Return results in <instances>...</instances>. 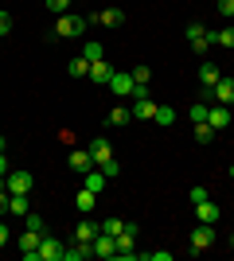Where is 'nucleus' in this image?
<instances>
[{
  "label": "nucleus",
  "instance_id": "obj_40",
  "mask_svg": "<svg viewBox=\"0 0 234 261\" xmlns=\"http://www.w3.org/2000/svg\"><path fill=\"white\" fill-rule=\"evenodd\" d=\"M219 12H223L226 20H230V16H234V0H219Z\"/></svg>",
  "mask_w": 234,
  "mask_h": 261
},
{
  "label": "nucleus",
  "instance_id": "obj_10",
  "mask_svg": "<svg viewBox=\"0 0 234 261\" xmlns=\"http://www.w3.org/2000/svg\"><path fill=\"white\" fill-rule=\"evenodd\" d=\"M86 148H90V156H94V164H98V168L113 160V148H110V141H106V137H94Z\"/></svg>",
  "mask_w": 234,
  "mask_h": 261
},
{
  "label": "nucleus",
  "instance_id": "obj_30",
  "mask_svg": "<svg viewBox=\"0 0 234 261\" xmlns=\"http://www.w3.org/2000/svg\"><path fill=\"white\" fill-rule=\"evenodd\" d=\"M195 141H199V144H211V141H215V129L207 125V121H199V125H195Z\"/></svg>",
  "mask_w": 234,
  "mask_h": 261
},
{
  "label": "nucleus",
  "instance_id": "obj_16",
  "mask_svg": "<svg viewBox=\"0 0 234 261\" xmlns=\"http://www.w3.org/2000/svg\"><path fill=\"white\" fill-rule=\"evenodd\" d=\"M106 184H110V175L101 172V168H90V172H86V187L94 191V195H101V191H106Z\"/></svg>",
  "mask_w": 234,
  "mask_h": 261
},
{
  "label": "nucleus",
  "instance_id": "obj_29",
  "mask_svg": "<svg viewBox=\"0 0 234 261\" xmlns=\"http://www.w3.org/2000/svg\"><path fill=\"white\" fill-rule=\"evenodd\" d=\"M156 125H172V121H176V109H172V106H156Z\"/></svg>",
  "mask_w": 234,
  "mask_h": 261
},
{
  "label": "nucleus",
  "instance_id": "obj_42",
  "mask_svg": "<svg viewBox=\"0 0 234 261\" xmlns=\"http://www.w3.org/2000/svg\"><path fill=\"white\" fill-rule=\"evenodd\" d=\"M8 172H12V168H8V156H0V179H4Z\"/></svg>",
  "mask_w": 234,
  "mask_h": 261
},
{
  "label": "nucleus",
  "instance_id": "obj_11",
  "mask_svg": "<svg viewBox=\"0 0 234 261\" xmlns=\"http://www.w3.org/2000/svg\"><path fill=\"white\" fill-rule=\"evenodd\" d=\"M90 82H94V86H110V78H113V66L106 63V59H98V63H90Z\"/></svg>",
  "mask_w": 234,
  "mask_h": 261
},
{
  "label": "nucleus",
  "instance_id": "obj_15",
  "mask_svg": "<svg viewBox=\"0 0 234 261\" xmlns=\"http://www.w3.org/2000/svg\"><path fill=\"white\" fill-rule=\"evenodd\" d=\"M195 218H199V222H211V226H215V222L223 218V211L215 207L211 199H203V203H195Z\"/></svg>",
  "mask_w": 234,
  "mask_h": 261
},
{
  "label": "nucleus",
  "instance_id": "obj_24",
  "mask_svg": "<svg viewBox=\"0 0 234 261\" xmlns=\"http://www.w3.org/2000/svg\"><path fill=\"white\" fill-rule=\"evenodd\" d=\"M94 238H98V226H94L90 218H86V222H78V226H74V242H94Z\"/></svg>",
  "mask_w": 234,
  "mask_h": 261
},
{
  "label": "nucleus",
  "instance_id": "obj_4",
  "mask_svg": "<svg viewBox=\"0 0 234 261\" xmlns=\"http://www.w3.org/2000/svg\"><path fill=\"white\" fill-rule=\"evenodd\" d=\"M39 242H43V230H28V226H23V234H20L23 261H39Z\"/></svg>",
  "mask_w": 234,
  "mask_h": 261
},
{
  "label": "nucleus",
  "instance_id": "obj_3",
  "mask_svg": "<svg viewBox=\"0 0 234 261\" xmlns=\"http://www.w3.org/2000/svg\"><path fill=\"white\" fill-rule=\"evenodd\" d=\"M32 184H35V175L32 172H8L4 175V187H8V195H28V191H32Z\"/></svg>",
  "mask_w": 234,
  "mask_h": 261
},
{
  "label": "nucleus",
  "instance_id": "obj_23",
  "mask_svg": "<svg viewBox=\"0 0 234 261\" xmlns=\"http://www.w3.org/2000/svg\"><path fill=\"white\" fill-rule=\"evenodd\" d=\"M129 121H133V109L113 106V109H110V117H106V125H129Z\"/></svg>",
  "mask_w": 234,
  "mask_h": 261
},
{
  "label": "nucleus",
  "instance_id": "obj_19",
  "mask_svg": "<svg viewBox=\"0 0 234 261\" xmlns=\"http://www.w3.org/2000/svg\"><path fill=\"white\" fill-rule=\"evenodd\" d=\"M74 207L82 211V215H90V211L98 207V195H94L90 187H82V191H78V195H74Z\"/></svg>",
  "mask_w": 234,
  "mask_h": 261
},
{
  "label": "nucleus",
  "instance_id": "obj_26",
  "mask_svg": "<svg viewBox=\"0 0 234 261\" xmlns=\"http://www.w3.org/2000/svg\"><path fill=\"white\" fill-rule=\"evenodd\" d=\"M101 234H110V238H117V234H121V230H125V218H117V215H113V218H106V222H101Z\"/></svg>",
  "mask_w": 234,
  "mask_h": 261
},
{
  "label": "nucleus",
  "instance_id": "obj_18",
  "mask_svg": "<svg viewBox=\"0 0 234 261\" xmlns=\"http://www.w3.org/2000/svg\"><path fill=\"white\" fill-rule=\"evenodd\" d=\"M90 257H94V246H90V242H74L63 261H90Z\"/></svg>",
  "mask_w": 234,
  "mask_h": 261
},
{
  "label": "nucleus",
  "instance_id": "obj_9",
  "mask_svg": "<svg viewBox=\"0 0 234 261\" xmlns=\"http://www.w3.org/2000/svg\"><path fill=\"white\" fill-rule=\"evenodd\" d=\"M230 121H234V117H230V106H219V101H215V106L207 109V125H211L215 133H219V129H226Z\"/></svg>",
  "mask_w": 234,
  "mask_h": 261
},
{
  "label": "nucleus",
  "instance_id": "obj_6",
  "mask_svg": "<svg viewBox=\"0 0 234 261\" xmlns=\"http://www.w3.org/2000/svg\"><path fill=\"white\" fill-rule=\"evenodd\" d=\"M67 257V246L59 238H51V234H43V242H39V261H63Z\"/></svg>",
  "mask_w": 234,
  "mask_h": 261
},
{
  "label": "nucleus",
  "instance_id": "obj_20",
  "mask_svg": "<svg viewBox=\"0 0 234 261\" xmlns=\"http://www.w3.org/2000/svg\"><path fill=\"white\" fill-rule=\"evenodd\" d=\"M219 78H223V70H219L215 63H203V66H199V82H203V90H211Z\"/></svg>",
  "mask_w": 234,
  "mask_h": 261
},
{
  "label": "nucleus",
  "instance_id": "obj_14",
  "mask_svg": "<svg viewBox=\"0 0 234 261\" xmlns=\"http://www.w3.org/2000/svg\"><path fill=\"white\" fill-rule=\"evenodd\" d=\"M156 117V101L152 98H133V121H152Z\"/></svg>",
  "mask_w": 234,
  "mask_h": 261
},
{
  "label": "nucleus",
  "instance_id": "obj_28",
  "mask_svg": "<svg viewBox=\"0 0 234 261\" xmlns=\"http://www.w3.org/2000/svg\"><path fill=\"white\" fill-rule=\"evenodd\" d=\"M23 226H28V230H43V234H47V218L35 215V211H28V215H23Z\"/></svg>",
  "mask_w": 234,
  "mask_h": 261
},
{
  "label": "nucleus",
  "instance_id": "obj_37",
  "mask_svg": "<svg viewBox=\"0 0 234 261\" xmlns=\"http://www.w3.org/2000/svg\"><path fill=\"white\" fill-rule=\"evenodd\" d=\"M101 172L110 175V179H117V175H121V164H117V160H110V164H101Z\"/></svg>",
  "mask_w": 234,
  "mask_h": 261
},
{
  "label": "nucleus",
  "instance_id": "obj_8",
  "mask_svg": "<svg viewBox=\"0 0 234 261\" xmlns=\"http://www.w3.org/2000/svg\"><path fill=\"white\" fill-rule=\"evenodd\" d=\"M67 164H70V172H78V175H86L90 168H98L94 156H90V148H74V152L67 156Z\"/></svg>",
  "mask_w": 234,
  "mask_h": 261
},
{
  "label": "nucleus",
  "instance_id": "obj_7",
  "mask_svg": "<svg viewBox=\"0 0 234 261\" xmlns=\"http://www.w3.org/2000/svg\"><path fill=\"white\" fill-rule=\"evenodd\" d=\"M133 74H129V70H113V78H110V90L113 94H117V98H133Z\"/></svg>",
  "mask_w": 234,
  "mask_h": 261
},
{
  "label": "nucleus",
  "instance_id": "obj_32",
  "mask_svg": "<svg viewBox=\"0 0 234 261\" xmlns=\"http://www.w3.org/2000/svg\"><path fill=\"white\" fill-rule=\"evenodd\" d=\"M82 55H86L90 63H98V59H101V55H106V51H101V43H98V39H86V47H82Z\"/></svg>",
  "mask_w": 234,
  "mask_h": 261
},
{
  "label": "nucleus",
  "instance_id": "obj_12",
  "mask_svg": "<svg viewBox=\"0 0 234 261\" xmlns=\"http://www.w3.org/2000/svg\"><path fill=\"white\" fill-rule=\"evenodd\" d=\"M90 246H94V257H117V238L101 234V230H98V238L90 242Z\"/></svg>",
  "mask_w": 234,
  "mask_h": 261
},
{
  "label": "nucleus",
  "instance_id": "obj_25",
  "mask_svg": "<svg viewBox=\"0 0 234 261\" xmlns=\"http://www.w3.org/2000/svg\"><path fill=\"white\" fill-rule=\"evenodd\" d=\"M8 215L12 218H23V215H28V195H12L8 199Z\"/></svg>",
  "mask_w": 234,
  "mask_h": 261
},
{
  "label": "nucleus",
  "instance_id": "obj_33",
  "mask_svg": "<svg viewBox=\"0 0 234 261\" xmlns=\"http://www.w3.org/2000/svg\"><path fill=\"white\" fill-rule=\"evenodd\" d=\"M215 43L226 47V51H234V28H223V32H215Z\"/></svg>",
  "mask_w": 234,
  "mask_h": 261
},
{
  "label": "nucleus",
  "instance_id": "obj_35",
  "mask_svg": "<svg viewBox=\"0 0 234 261\" xmlns=\"http://www.w3.org/2000/svg\"><path fill=\"white\" fill-rule=\"evenodd\" d=\"M47 4V12H55V16H67L70 12V0H43Z\"/></svg>",
  "mask_w": 234,
  "mask_h": 261
},
{
  "label": "nucleus",
  "instance_id": "obj_34",
  "mask_svg": "<svg viewBox=\"0 0 234 261\" xmlns=\"http://www.w3.org/2000/svg\"><path fill=\"white\" fill-rule=\"evenodd\" d=\"M184 35H188V43H195V39H203V35H207V28L195 20V23H188V28H184Z\"/></svg>",
  "mask_w": 234,
  "mask_h": 261
},
{
  "label": "nucleus",
  "instance_id": "obj_41",
  "mask_svg": "<svg viewBox=\"0 0 234 261\" xmlns=\"http://www.w3.org/2000/svg\"><path fill=\"white\" fill-rule=\"evenodd\" d=\"M8 238H12V234H8V222H0V246H8Z\"/></svg>",
  "mask_w": 234,
  "mask_h": 261
},
{
  "label": "nucleus",
  "instance_id": "obj_36",
  "mask_svg": "<svg viewBox=\"0 0 234 261\" xmlns=\"http://www.w3.org/2000/svg\"><path fill=\"white\" fill-rule=\"evenodd\" d=\"M12 32V12H0V39Z\"/></svg>",
  "mask_w": 234,
  "mask_h": 261
},
{
  "label": "nucleus",
  "instance_id": "obj_43",
  "mask_svg": "<svg viewBox=\"0 0 234 261\" xmlns=\"http://www.w3.org/2000/svg\"><path fill=\"white\" fill-rule=\"evenodd\" d=\"M4 144H8V141H4V137H0V152H4Z\"/></svg>",
  "mask_w": 234,
  "mask_h": 261
},
{
  "label": "nucleus",
  "instance_id": "obj_2",
  "mask_svg": "<svg viewBox=\"0 0 234 261\" xmlns=\"http://www.w3.org/2000/svg\"><path fill=\"white\" fill-rule=\"evenodd\" d=\"M211 246H215V226L211 222H199L191 230V253H207Z\"/></svg>",
  "mask_w": 234,
  "mask_h": 261
},
{
  "label": "nucleus",
  "instance_id": "obj_39",
  "mask_svg": "<svg viewBox=\"0 0 234 261\" xmlns=\"http://www.w3.org/2000/svg\"><path fill=\"white\" fill-rule=\"evenodd\" d=\"M148 261H172V250H148Z\"/></svg>",
  "mask_w": 234,
  "mask_h": 261
},
{
  "label": "nucleus",
  "instance_id": "obj_31",
  "mask_svg": "<svg viewBox=\"0 0 234 261\" xmlns=\"http://www.w3.org/2000/svg\"><path fill=\"white\" fill-rule=\"evenodd\" d=\"M211 47H215V32H207L203 39H195V43H191V51H195V55H207Z\"/></svg>",
  "mask_w": 234,
  "mask_h": 261
},
{
  "label": "nucleus",
  "instance_id": "obj_17",
  "mask_svg": "<svg viewBox=\"0 0 234 261\" xmlns=\"http://www.w3.org/2000/svg\"><path fill=\"white\" fill-rule=\"evenodd\" d=\"M98 23H101V28H121V23H125V12L121 8H101L98 12Z\"/></svg>",
  "mask_w": 234,
  "mask_h": 261
},
{
  "label": "nucleus",
  "instance_id": "obj_44",
  "mask_svg": "<svg viewBox=\"0 0 234 261\" xmlns=\"http://www.w3.org/2000/svg\"><path fill=\"white\" fill-rule=\"evenodd\" d=\"M230 179H234V164H230Z\"/></svg>",
  "mask_w": 234,
  "mask_h": 261
},
{
  "label": "nucleus",
  "instance_id": "obj_5",
  "mask_svg": "<svg viewBox=\"0 0 234 261\" xmlns=\"http://www.w3.org/2000/svg\"><path fill=\"white\" fill-rule=\"evenodd\" d=\"M203 98L207 101H219V106H234V78H219L211 90H203Z\"/></svg>",
  "mask_w": 234,
  "mask_h": 261
},
{
  "label": "nucleus",
  "instance_id": "obj_21",
  "mask_svg": "<svg viewBox=\"0 0 234 261\" xmlns=\"http://www.w3.org/2000/svg\"><path fill=\"white\" fill-rule=\"evenodd\" d=\"M67 74H70V78H86V74H90V59H86V55L70 59V63H67Z\"/></svg>",
  "mask_w": 234,
  "mask_h": 261
},
{
  "label": "nucleus",
  "instance_id": "obj_38",
  "mask_svg": "<svg viewBox=\"0 0 234 261\" xmlns=\"http://www.w3.org/2000/svg\"><path fill=\"white\" fill-rule=\"evenodd\" d=\"M188 199H191V207H195V203H203V199H207V187H191Z\"/></svg>",
  "mask_w": 234,
  "mask_h": 261
},
{
  "label": "nucleus",
  "instance_id": "obj_27",
  "mask_svg": "<svg viewBox=\"0 0 234 261\" xmlns=\"http://www.w3.org/2000/svg\"><path fill=\"white\" fill-rule=\"evenodd\" d=\"M129 74H133V82H137V86H148V78H152V70H148V63H137L133 70H129Z\"/></svg>",
  "mask_w": 234,
  "mask_h": 261
},
{
  "label": "nucleus",
  "instance_id": "obj_22",
  "mask_svg": "<svg viewBox=\"0 0 234 261\" xmlns=\"http://www.w3.org/2000/svg\"><path fill=\"white\" fill-rule=\"evenodd\" d=\"M207 109H211V101H207V98H199V101H191V109H188V117H191V125H199V121H207Z\"/></svg>",
  "mask_w": 234,
  "mask_h": 261
},
{
  "label": "nucleus",
  "instance_id": "obj_13",
  "mask_svg": "<svg viewBox=\"0 0 234 261\" xmlns=\"http://www.w3.org/2000/svg\"><path fill=\"white\" fill-rule=\"evenodd\" d=\"M117 257H137V230H121L117 234Z\"/></svg>",
  "mask_w": 234,
  "mask_h": 261
},
{
  "label": "nucleus",
  "instance_id": "obj_45",
  "mask_svg": "<svg viewBox=\"0 0 234 261\" xmlns=\"http://www.w3.org/2000/svg\"><path fill=\"white\" fill-rule=\"evenodd\" d=\"M230 246H234V234H230Z\"/></svg>",
  "mask_w": 234,
  "mask_h": 261
},
{
  "label": "nucleus",
  "instance_id": "obj_1",
  "mask_svg": "<svg viewBox=\"0 0 234 261\" xmlns=\"http://www.w3.org/2000/svg\"><path fill=\"white\" fill-rule=\"evenodd\" d=\"M86 28H90L86 16L67 12V16H59V20H55V32H51V39H74V35H86Z\"/></svg>",
  "mask_w": 234,
  "mask_h": 261
}]
</instances>
